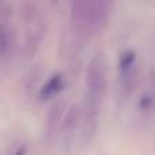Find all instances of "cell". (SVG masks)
Here are the masks:
<instances>
[{
  "label": "cell",
  "mask_w": 155,
  "mask_h": 155,
  "mask_svg": "<svg viewBox=\"0 0 155 155\" xmlns=\"http://www.w3.org/2000/svg\"><path fill=\"white\" fill-rule=\"evenodd\" d=\"M118 74L124 90L134 88L136 79V54L134 51H125L118 60Z\"/></svg>",
  "instance_id": "3957f363"
},
{
  "label": "cell",
  "mask_w": 155,
  "mask_h": 155,
  "mask_svg": "<svg viewBox=\"0 0 155 155\" xmlns=\"http://www.w3.org/2000/svg\"><path fill=\"white\" fill-rule=\"evenodd\" d=\"M112 3L105 0H76L71 5L74 23L83 33L97 34L107 26Z\"/></svg>",
  "instance_id": "6da1fadb"
},
{
  "label": "cell",
  "mask_w": 155,
  "mask_h": 155,
  "mask_svg": "<svg viewBox=\"0 0 155 155\" xmlns=\"http://www.w3.org/2000/svg\"><path fill=\"white\" fill-rule=\"evenodd\" d=\"M26 154V147H21L19 150H16V153L14 155H25Z\"/></svg>",
  "instance_id": "ba28073f"
},
{
  "label": "cell",
  "mask_w": 155,
  "mask_h": 155,
  "mask_svg": "<svg viewBox=\"0 0 155 155\" xmlns=\"http://www.w3.org/2000/svg\"><path fill=\"white\" fill-rule=\"evenodd\" d=\"M15 44V34L14 29L7 23L3 22L0 23V59L8 56L11 53Z\"/></svg>",
  "instance_id": "8992f818"
},
{
  "label": "cell",
  "mask_w": 155,
  "mask_h": 155,
  "mask_svg": "<svg viewBox=\"0 0 155 155\" xmlns=\"http://www.w3.org/2000/svg\"><path fill=\"white\" fill-rule=\"evenodd\" d=\"M79 113L80 112L78 105H71L65 112V116L61 123V129H60V137H61V143L64 146L71 142L74 134H75L78 123H79Z\"/></svg>",
  "instance_id": "277c9868"
},
{
  "label": "cell",
  "mask_w": 155,
  "mask_h": 155,
  "mask_svg": "<svg viewBox=\"0 0 155 155\" xmlns=\"http://www.w3.org/2000/svg\"><path fill=\"white\" fill-rule=\"evenodd\" d=\"M86 87H87V116L86 123L95 121L97 109L107 87V70L105 57L97 53L91 59L86 71Z\"/></svg>",
  "instance_id": "7a4b0ae2"
},
{
  "label": "cell",
  "mask_w": 155,
  "mask_h": 155,
  "mask_svg": "<svg viewBox=\"0 0 155 155\" xmlns=\"http://www.w3.org/2000/svg\"><path fill=\"white\" fill-rule=\"evenodd\" d=\"M63 76L60 74H56L44 84V87L40 91V98L41 99H48L51 97L56 95L60 90L63 88Z\"/></svg>",
  "instance_id": "52a82bcc"
},
{
  "label": "cell",
  "mask_w": 155,
  "mask_h": 155,
  "mask_svg": "<svg viewBox=\"0 0 155 155\" xmlns=\"http://www.w3.org/2000/svg\"><path fill=\"white\" fill-rule=\"evenodd\" d=\"M67 104L64 101H57L51 106L46 116V136L51 139L59 131V127H61L63 118L65 116Z\"/></svg>",
  "instance_id": "5b68a950"
}]
</instances>
